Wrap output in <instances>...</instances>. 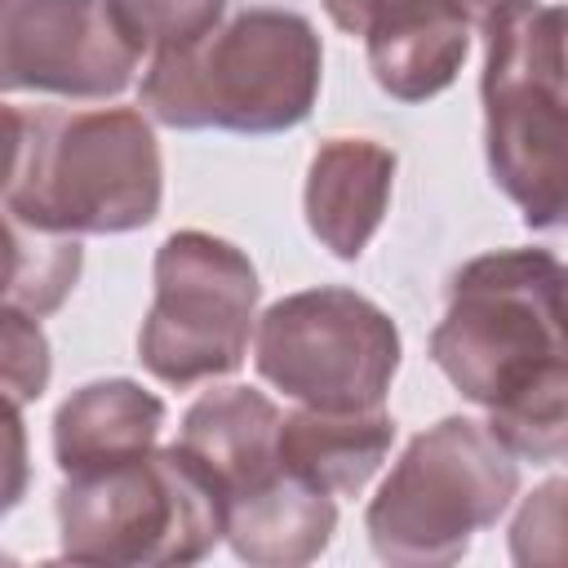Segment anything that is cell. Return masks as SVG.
<instances>
[{"label": "cell", "instance_id": "1", "mask_svg": "<svg viewBox=\"0 0 568 568\" xmlns=\"http://www.w3.org/2000/svg\"><path fill=\"white\" fill-rule=\"evenodd\" d=\"M4 217L62 235H124L155 222L164 160L138 106H4Z\"/></svg>", "mask_w": 568, "mask_h": 568}, {"label": "cell", "instance_id": "2", "mask_svg": "<svg viewBox=\"0 0 568 568\" xmlns=\"http://www.w3.org/2000/svg\"><path fill=\"white\" fill-rule=\"evenodd\" d=\"M324 80V49L311 18L293 9H244L200 44L142 67L138 102L164 129L284 133L297 129Z\"/></svg>", "mask_w": 568, "mask_h": 568}, {"label": "cell", "instance_id": "3", "mask_svg": "<svg viewBox=\"0 0 568 568\" xmlns=\"http://www.w3.org/2000/svg\"><path fill=\"white\" fill-rule=\"evenodd\" d=\"M58 541L71 564L169 568L200 564L226 537V506L204 466L182 448L62 475Z\"/></svg>", "mask_w": 568, "mask_h": 568}, {"label": "cell", "instance_id": "4", "mask_svg": "<svg viewBox=\"0 0 568 568\" xmlns=\"http://www.w3.org/2000/svg\"><path fill=\"white\" fill-rule=\"evenodd\" d=\"M559 266L546 248H497L453 275L430 359L484 413L568 364V333L555 306Z\"/></svg>", "mask_w": 568, "mask_h": 568}, {"label": "cell", "instance_id": "5", "mask_svg": "<svg viewBox=\"0 0 568 568\" xmlns=\"http://www.w3.org/2000/svg\"><path fill=\"white\" fill-rule=\"evenodd\" d=\"M519 493V457L488 422L444 417L408 439L364 510L373 555L404 568L457 564Z\"/></svg>", "mask_w": 568, "mask_h": 568}, {"label": "cell", "instance_id": "6", "mask_svg": "<svg viewBox=\"0 0 568 568\" xmlns=\"http://www.w3.org/2000/svg\"><path fill=\"white\" fill-rule=\"evenodd\" d=\"M155 297L138 328V359L164 386L231 377L257 333V271L244 248L209 231H173L155 248Z\"/></svg>", "mask_w": 568, "mask_h": 568}, {"label": "cell", "instance_id": "7", "mask_svg": "<svg viewBox=\"0 0 568 568\" xmlns=\"http://www.w3.org/2000/svg\"><path fill=\"white\" fill-rule=\"evenodd\" d=\"M399 355L395 320L373 297L337 284L271 302L253 333L262 382L306 408H382Z\"/></svg>", "mask_w": 568, "mask_h": 568}, {"label": "cell", "instance_id": "8", "mask_svg": "<svg viewBox=\"0 0 568 568\" xmlns=\"http://www.w3.org/2000/svg\"><path fill=\"white\" fill-rule=\"evenodd\" d=\"M484 151L528 231L568 226V93L501 44H484Z\"/></svg>", "mask_w": 568, "mask_h": 568}, {"label": "cell", "instance_id": "9", "mask_svg": "<svg viewBox=\"0 0 568 568\" xmlns=\"http://www.w3.org/2000/svg\"><path fill=\"white\" fill-rule=\"evenodd\" d=\"M146 58L124 36L111 0H0L4 93L80 102L120 98Z\"/></svg>", "mask_w": 568, "mask_h": 568}, {"label": "cell", "instance_id": "10", "mask_svg": "<svg viewBox=\"0 0 568 568\" xmlns=\"http://www.w3.org/2000/svg\"><path fill=\"white\" fill-rule=\"evenodd\" d=\"M280 426H284V413L262 390L213 386L186 408L178 444L217 484L222 506H231L284 475Z\"/></svg>", "mask_w": 568, "mask_h": 568}, {"label": "cell", "instance_id": "11", "mask_svg": "<svg viewBox=\"0 0 568 568\" xmlns=\"http://www.w3.org/2000/svg\"><path fill=\"white\" fill-rule=\"evenodd\" d=\"M395 186V151L373 138H328L306 169V226L342 262H355L377 235Z\"/></svg>", "mask_w": 568, "mask_h": 568}, {"label": "cell", "instance_id": "12", "mask_svg": "<svg viewBox=\"0 0 568 568\" xmlns=\"http://www.w3.org/2000/svg\"><path fill=\"white\" fill-rule=\"evenodd\" d=\"M164 399L133 377H102L71 390L53 413V457L62 475L133 462L160 448Z\"/></svg>", "mask_w": 568, "mask_h": 568}, {"label": "cell", "instance_id": "13", "mask_svg": "<svg viewBox=\"0 0 568 568\" xmlns=\"http://www.w3.org/2000/svg\"><path fill=\"white\" fill-rule=\"evenodd\" d=\"M395 417L386 408H293L280 426V462L328 497H355L386 462Z\"/></svg>", "mask_w": 568, "mask_h": 568}, {"label": "cell", "instance_id": "14", "mask_svg": "<svg viewBox=\"0 0 568 568\" xmlns=\"http://www.w3.org/2000/svg\"><path fill=\"white\" fill-rule=\"evenodd\" d=\"M333 497L288 470L226 506V546L235 550V559L257 568H297L320 559L333 541Z\"/></svg>", "mask_w": 568, "mask_h": 568}, {"label": "cell", "instance_id": "15", "mask_svg": "<svg viewBox=\"0 0 568 568\" xmlns=\"http://www.w3.org/2000/svg\"><path fill=\"white\" fill-rule=\"evenodd\" d=\"M470 18L462 9H404L382 18L368 44V71L395 102H426L444 93L470 49Z\"/></svg>", "mask_w": 568, "mask_h": 568}, {"label": "cell", "instance_id": "16", "mask_svg": "<svg viewBox=\"0 0 568 568\" xmlns=\"http://www.w3.org/2000/svg\"><path fill=\"white\" fill-rule=\"evenodd\" d=\"M9 231V275H4V306L22 311V315H53L67 293L80 280V235H62V231H40L27 226L18 217H4Z\"/></svg>", "mask_w": 568, "mask_h": 568}, {"label": "cell", "instance_id": "17", "mask_svg": "<svg viewBox=\"0 0 568 568\" xmlns=\"http://www.w3.org/2000/svg\"><path fill=\"white\" fill-rule=\"evenodd\" d=\"M488 430L519 462H568V364L488 413Z\"/></svg>", "mask_w": 568, "mask_h": 568}, {"label": "cell", "instance_id": "18", "mask_svg": "<svg viewBox=\"0 0 568 568\" xmlns=\"http://www.w3.org/2000/svg\"><path fill=\"white\" fill-rule=\"evenodd\" d=\"M111 9L146 62L200 44L226 22V0H111Z\"/></svg>", "mask_w": 568, "mask_h": 568}, {"label": "cell", "instance_id": "19", "mask_svg": "<svg viewBox=\"0 0 568 568\" xmlns=\"http://www.w3.org/2000/svg\"><path fill=\"white\" fill-rule=\"evenodd\" d=\"M484 40L515 49L568 93V4H510L484 22Z\"/></svg>", "mask_w": 568, "mask_h": 568}, {"label": "cell", "instance_id": "20", "mask_svg": "<svg viewBox=\"0 0 568 568\" xmlns=\"http://www.w3.org/2000/svg\"><path fill=\"white\" fill-rule=\"evenodd\" d=\"M506 537L519 568H568V475H550L519 497Z\"/></svg>", "mask_w": 568, "mask_h": 568}, {"label": "cell", "instance_id": "21", "mask_svg": "<svg viewBox=\"0 0 568 568\" xmlns=\"http://www.w3.org/2000/svg\"><path fill=\"white\" fill-rule=\"evenodd\" d=\"M0 377H4V404H31L44 395L49 386V337L40 328L36 315H22L13 306H4V324H0Z\"/></svg>", "mask_w": 568, "mask_h": 568}, {"label": "cell", "instance_id": "22", "mask_svg": "<svg viewBox=\"0 0 568 568\" xmlns=\"http://www.w3.org/2000/svg\"><path fill=\"white\" fill-rule=\"evenodd\" d=\"M510 4H528V0H324V13L333 18L337 31L368 36L382 18L404 13V9H462L475 27H484L497 9H510Z\"/></svg>", "mask_w": 568, "mask_h": 568}, {"label": "cell", "instance_id": "23", "mask_svg": "<svg viewBox=\"0 0 568 568\" xmlns=\"http://www.w3.org/2000/svg\"><path fill=\"white\" fill-rule=\"evenodd\" d=\"M555 306H559V324L568 333V266H559V280H555Z\"/></svg>", "mask_w": 568, "mask_h": 568}]
</instances>
